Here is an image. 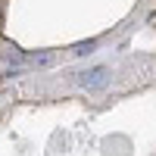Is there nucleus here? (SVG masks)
<instances>
[{
  "label": "nucleus",
  "instance_id": "nucleus-1",
  "mask_svg": "<svg viewBox=\"0 0 156 156\" xmlns=\"http://www.w3.org/2000/svg\"><path fill=\"white\" fill-rule=\"evenodd\" d=\"M106 81H109V69L106 66H94V69H87V72L78 75V84L87 87V90H97V87H103Z\"/></svg>",
  "mask_w": 156,
  "mask_h": 156
},
{
  "label": "nucleus",
  "instance_id": "nucleus-2",
  "mask_svg": "<svg viewBox=\"0 0 156 156\" xmlns=\"http://www.w3.org/2000/svg\"><path fill=\"white\" fill-rule=\"evenodd\" d=\"M94 47H97V41H84V44H78V47H75V56H84V53H94Z\"/></svg>",
  "mask_w": 156,
  "mask_h": 156
}]
</instances>
